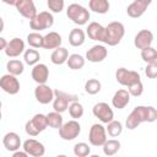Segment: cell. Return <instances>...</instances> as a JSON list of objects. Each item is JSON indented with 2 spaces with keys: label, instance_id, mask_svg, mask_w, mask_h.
<instances>
[{
  "label": "cell",
  "instance_id": "obj_1",
  "mask_svg": "<svg viewBox=\"0 0 157 157\" xmlns=\"http://www.w3.org/2000/svg\"><path fill=\"white\" fill-rule=\"evenodd\" d=\"M157 119V110L152 105H137L128 115L125 125L129 130L136 129L141 123H153Z\"/></svg>",
  "mask_w": 157,
  "mask_h": 157
},
{
  "label": "cell",
  "instance_id": "obj_2",
  "mask_svg": "<svg viewBox=\"0 0 157 157\" xmlns=\"http://www.w3.org/2000/svg\"><path fill=\"white\" fill-rule=\"evenodd\" d=\"M125 34V27L121 22L118 21H113L110 23H108L107 27H104V39L103 43L114 47L117 44L120 43V40L123 39Z\"/></svg>",
  "mask_w": 157,
  "mask_h": 157
},
{
  "label": "cell",
  "instance_id": "obj_3",
  "mask_svg": "<svg viewBox=\"0 0 157 157\" xmlns=\"http://www.w3.org/2000/svg\"><path fill=\"white\" fill-rule=\"evenodd\" d=\"M66 16L69 17V20H71L75 25H78V26H83L88 22L90 20V11L80 5V4H70L66 9Z\"/></svg>",
  "mask_w": 157,
  "mask_h": 157
},
{
  "label": "cell",
  "instance_id": "obj_4",
  "mask_svg": "<svg viewBox=\"0 0 157 157\" xmlns=\"http://www.w3.org/2000/svg\"><path fill=\"white\" fill-rule=\"evenodd\" d=\"M77 99H78V97L76 94H71V93H67V92H64L60 90H55L54 91V101H53L54 112L60 113V114L64 113L69 108V104L72 102H77Z\"/></svg>",
  "mask_w": 157,
  "mask_h": 157
},
{
  "label": "cell",
  "instance_id": "obj_5",
  "mask_svg": "<svg viewBox=\"0 0 157 157\" xmlns=\"http://www.w3.org/2000/svg\"><path fill=\"white\" fill-rule=\"evenodd\" d=\"M54 25V17L49 11H42L37 13V16L29 21V27L34 32H40L43 29H48Z\"/></svg>",
  "mask_w": 157,
  "mask_h": 157
},
{
  "label": "cell",
  "instance_id": "obj_6",
  "mask_svg": "<svg viewBox=\"0 0 157 157\" xmlns=\"http://www.w3.org/2000/svg\"><path fill=\"white\" fill-rule=\"evenodd\" d=\"M115 80L121 86L130 87L131 85H134L136 82H140L141 81V76H140V74L137 71L128 70L125 67H119L115 71Z\"/></svg>",
  "mask_w": 157,
  "mask_h": 157
},
{
  "label": "cell",
  "instance_id": "obj_7",
  "mask_svg": "<svg viewBox=\"0 0 157 157\" xmlns=\"http://www.w3.org/2000/svg\"><path fill=\"white\" fill-rule=\"evenodd\" d=\"M81 132V125L77 120H69L61 125L59 129V135L63 140L65 141H71L75 140Z\"/></svg>",
  "mask_w": 157,
  "mask_h": 157
},
{
  "label": "cell",
  "instance_id": "obj_8",
  "mask_svg": "<svg viewBox=\"0 0 157 157\" xmlns=\"http://www.w3.org/2000/svg\"><path fill=\"white\" fill-rule=\"evenodd\" d=\"M92 113L93 115L103 124H108L110 123L112 120H114V113H113V109L110 108V105L105 102H99V103H96L92 108Z\"/></svg>",
  "mask_w": 157,
  "mask_h": 157
},
{
  "label": "cell",
  "instance_id": "obj_9",
  "mask_svg": "<svg viewBox=\"0 0 157 157\" xmlns=\"http://www.w3.org/2000/svg\"><path fill=\"white\" fill-rule=\"evenodd\" d=\"M88 141L92 146H103V144L107 141V132L105 128L102 124H93L88 132Z\"/></svg>",
  "mask_w": 157,
  "mask_h": 157
},
{
  "label": "cell",
  "instance_id": "obj_10",
  "mask_svg": "<svg viewBox=\"0 0 157 157\" xmlns=\"http://www.w3.org/2000/svg\"><path fill=\"white\" fill-rule=\"evenodd\" d=\"M0 88L9 94H17L20 92V81L16 76L5 74L0 77Z\"/></svg>",
  "mask_w": 157,
  "mask_h": 157
},
{
  "label": "cell",
  "instance_id": "obj_11",
  "mask_svg": "<svg viewBox=\"0 0 157 157\" xmlns=\"http://www.w3.org/2000/svg\"><path fill=\"white\" fill-rule=\"evenodd\" d=\"M16 10L27 20H33L37 16V9L32 0H16Z\"/></svg>",
  "mask_w": 157,
  "mask_h": 157
},
{
  "label": "cell",
  "instance_id": "obj_12",
  "mask_svg": "<svg viewBox=\"0 0 157 157\" xmlns=\"http://www.w3.org/2000/svg\"><path fill=\"white\" fill-rule=\"evenodd\" d=\"M34 97L40 104H49L54 101V90L47 83L37 85L34 88Z\"/></svg>",
  "mask_w": 157,
  "mask_h": 157
},
{
  "label": "cell",
  "instance_id": "obj_13",
  "mask_svg": "<svg viewBox=\"0 0 157 157\" xmlns=\"http://www.w3.org/2000/svg\"><path fill=\"white\" fill-rule=\"evenodd\" d=\"M23 151L32 157H43L45 153V147L42 142L34 139H28L22 144Z\"/></svg>",
  "mask_w": 157,
  "mask_h": 157
},
{
  "label": "cell",
  "instance_id": "obj_14",
  "mask_svg": "<svg viewBox=\"0 0 157 157\" xmlns=\"http://www.w3.org/2000/svg\"><path fill=\"white\" fill-rule=\"evenodd\" d=\"M150 5L151 0H135L126 7V13L131 18H139L145 13Z\"/></svg>",
  "mask_w": 157,
  "mask_h": 157
},
{
  "label": "cell",
  "instance_id": "obj_15",
  "mask_svg": "<svg viewBox=\"0 0 157 157\" xmlns=\"http://www.w3.org/2000/svg\"><path fill=\"white\" fill-rule=\"evenodd\" d=\"M152 43H153V33L150 29L139 31L134 38V45L140 50L152 47Z\"/></svg>",
  "mask_w": 157,
  "mask_h": 157
},
{
  "label": "cell",
  "instance_id": "obj_16",
  "mask_svg": "<svg viewBox=\"0 0 157 157\" xmlns=\"http://www.w3.org/2000/svg\"><path fill=\"white\" fill-rule=\"evenodd\" d=\"M25 50H26V49H25V42H23L21 38L15 37V38H12L10 42H7L6 48H5L4 52H5L6 56H9V58H17V56H20Z\"/></svg>",
  "mask_w": 157,
  "mask_h": 157
},
{
  "label": "cell",
  "instance_id": "obj_17",
  "mask_svg": "<svg viewBox=\"0 0 157 157\" xmlns=\"http://www.w3.org/2000/svg\"><path fill=\"white\" fill-rule=\"evenodd\" d=\"M107 55H108V49L102 44L93 45L86 52V59L91 63H102L107 58Z\"/></svg>",
  "mask_w": 157,
  "mask_h": 157
},
{
  "label": "cell",
  "instance_id": "obj_18",
  "mask_svg": "<svg viewBox=\"0 0 157 157\" xmlns=\"http://www.w3.org/2000/svg\"><path fill=\"white\" fill-rule=\"evenodd\" d=\"M32 78L37 85H44L49 78V69L45 64L38 63L32 67Z\"/></svg>",
  "mask_w": 157,
  "mask_h": 157
},
{
  "label": "cell",
  "instance_id": "obj_19",
  "mask_svg": "<svg viewBox=\"0 0 157 157\" xmlns=\"http://www.w3.org/2000/svg\"><path fill=\"white\" fill-rule=\"evenodd\" d=\"M2 145L7 150V151H11V152H15V151H18L22 142H21V137L18 134L13 132V131H10V132H6L2 137Z\"/></svg>",
  "mask_w": 157,
  "mask_h": 157
},
{
  "label": "cell",
  "instance_id": "obj_20",
  "mask_svg": "<svg viewBox=\"0 0 157 157\" xmlns=\"http://www.w3.org/2000/svg\"><path fill=\"white\" fill-rule=\"evenodd\" d=\"M86 34L92 40H98L103 43L104 39V27L98 22H91L86 28Z\"/></svg>",
  "mask_w": 157,
  "mask_h": 157
},
{
  "label": "cell",
  "instance_id": "obj_21",
  "mask_svg": "<svg viewBox=\"0 0 157 157\" xmlns=\"http://www.w3.org/2000/svg\"><path fill=\"white\" fill-rule=\"evenodd\" d=\"M129 102H130V94L124 88L118 90L112 98V105L117 109H124L129 104Z\"/></svg>",
  "mask_w": 157,
  "mask_h": 157
},
{
  "label": "cell",
  "instance_id": "obj_22",
  "mask_svg": "<svg viewBox=\"0 0 157 157\" xmlns=\"http://www.w3.org/2000/svg\"><path fill=\"white\" fill-rule=\"evenodd\" d=\"M61 36L58 32H49L45 36H43V47L44 49H56L61 47Z\"/></svg>",
  "mask_w": 157,
  "mask_h": 157
},
{
  "label": "cell",
  "instance_id": "obj_23",
  "mask_svg": "<svg viewBox=\"0 0 157 157\" xmlns=\"http://www.w3.org/2000/svg\"><path fill=\"white\" fill-rule=\"evenodd\" d=\"M86 40V33L81 28H74L69 33V43L72 47H81Z\"/></svg>",
  "mask_w": 157,
  "mask_h": 157
},
{
  "label": "cell",
  "instance_id": "obj_24",
  "mask_svg": "<svg viewBox=\"0 0 157 157\" xmlns=\"http://www.w3.org/2000/svg\"><path fill=\"white\" fill-rule=\"evenodd\" d=\"M67 58H69V50L64 47H59L54 49V52L50 55V60L54 65H63L64 63H66Z\"/></svg>",
  "mask_w": 157,
  "mask_h": 157
},
{
  "label": "cell",
  "instance_id": "obj_25",
  "mask_svg": "<svg viewBox=\"0 0 157 157\" xmlns=\"http://www.w3.org/2000/svg\"><path fill=\"white\" fill-rule=\"evenodd\" d=\"M88 7L91 11L96 12V13H107L109 11L110 4L108 0H90L88 1Z\"/></svg>",
  "mask_w": 157,
  "mask_h": 157
},
{
  "label": "cell",
  "instance_id": "obj_26",
  "mask_svg": "<svg viewBox=\"0 0 157 157\" xmlns=\"http://www.w3.org/2000/svg\"><path fill=\"white\" fill-rule=\"evenodd\" d=\"M6 70L12 76H20L25 71V64L18 59H11L6 63Z\"/></svg>",
  "mask_w": 157,
  "mask_h": 157
},
{
  "label": "cell",
  "instance_id": "obj_27",
  "mask_svg": "<svg viewBox=\"0 0 157 157\" xmlns=\"http://www.w3.org/2000/svg\"><path fill=\"white\" fill-rule=\"evenodd\" d=\"M85 63L86 59L80 54H70L66 60V64L71 70H81L85 66Z\"/></svg>",
  "mask_w": 157,
  "mask_h": 157
},
{
  "label": "cell",
  "instance_id": "obj_28",
  "mask_svg": "<svg viewBox=\"0 0 157 157\" xmlns=\"http://www.w3.org/2000/svg\"><path fill=\"white\" fill-rule=\"evenodd\" d=\"M102 147H103V153L108 157H112L115 153H118V151L120 150V141L115 139H110V140H107Z\"/></svg>",
  "mask_w": 157,
  "mask_h": 157
},
{
  "label": "cell",
  "instance_id": "obj_29",
  "mask_svg": "<svg viewBox=\"0 0 157 157\" xmlns=\"http://www.w3.org/2000/svg\"><path fill=\"white\" fill-rule=\"evenodd\" d=\"M39 59H40V54H39V52L37 49L29 48V49H26L23 52V60L29 66L37 65L39 63Z\"/></svg>",
  "mask_w": 157,
  "mask_h": 157
},
{
  "label": "cell",
  "instance_id": "obj_30",
  "mask_svg": "<svg viewBox=\"0 0 157 157\" xmlns=\"http://www.w3.org/2000/svg\"><path fill=\"white\" fill-rule=\"evenodd\" d=\"M45 117H47L48 126H50V128H53V129H60L61 125L64 124V121H63V117H61L60 113L50 112V113H48Z\"/></svg>",
  "mask_w": 157,
  "mask_h": 157
},
{
  "label": "cell",
  "instance_id": "obj_31",
  "mask_svg": "<svg viewBox=\"0 0 157 157\" xmlns=\"http://www.w3.org/2000/svg\"><path fill=\"white\" fill-rule=\"evenodd\" d=\"M123 131V124L119 120H112L110 123H108L107 128H105V132L110 136V137H117L121 134Z\"/></svg>",
  "mask_w": 157,
  "mask_h": 157
},
{
  "label": "cell",
  "instance_id": "obj_32",
  "mask_svg": "<svg viewBox=\"0 0 157 157\" xmlns=\"http://www.w3.org/2000/svg\"><path fill=\"white\" fill-rule=\"evenodd\" d=\"M31 123L33 124V126L39 131V132H42V131H44L47 128H48V123H47V117L44 115V114H42V113H38V114H36L32 119H31Z\"/></svg>",
  "mask_w": 157,
  "mask_h": 157
},
{
  "label": "cell",
  "instance_id": "obj_33",
  "mask_svg": "<svg viewBox=\"0 0 157 157\" xmlns=\"http://www.w3.org/2000/svg\"><path fill=\"white\" fill-rule=\"evenodd\" d=\"M102 88L101 82L97 78H88L85 82V92L88 94H97Z\"/></svg>",
  "mask_w": 157,
  "mask_h": 157
},
{
  "label": "cell",
  "instance_id": "obj_34",
  "mask_svg": "<svg viewBox=\"0 0 157 157\" xmlns=\"http://www.w3.org/2000/svg\"><path fill=\"white\" fill-rule=\"evenodd\" d=\"M69 114L74 120L80 119L83 115V105L77 101V102H72L69 104Z\"/></svg>",
  "mask_w": 157,
  "mask_h": 157
},
{
  "label": "cell",
  "instance_id": "obj_35",
  "mask_svg": "<svg viewBox=\"0 0 157 157\" xmlns=\"http://www.w3.org/2000/svg\"><path fill=\"white\" fill-rule=\"evenodd\" d=\"M27 43L33 49L42 48L43 47V36L37 33V32H32L27 36Z\"/></svg>",
  "mask_w": 157,
  "mask_h": 157
},
{
  "label": "cell",
  "instance_id": "obj_36",
  "mask_svg": "<svg viewBox=\"0 0 157 157\" xmlns=\"http://www.w3.org/2000/svg\"><path fill=\"white\" fill-rule=\"evenodd\" d=\"M141 59L147 64L157 63V50L153 47H148L141 50Z\"/></svg>",
  "mask_w": 157,
  "mask_h": 157
},
{
  "label": "cell",
  "instance_id": "obj_37",
  "mask_svg": "<svg viewBox=\"0 0 157 157\" xmlns=\"http://www.w3.org/2000/svg\"><path fill=\"white\" fill-rule=\"evenodd\" d=\"M91 153V148L86 142H77L74 146V155L76 157H88Z\"/></svg>",
  "mask_w": 157,
  "mask_h": 157
},
{
  "label": "cell",
  "instance_id": "obj_38",
  "mask_svg": "<svg viewBox=\"0 0 157 157\" xmlns=\"http://www.w3.org/2000/svg\"><path fill=\"white\" fill-rule=\"evenodd\" d=\"M64 0H48L47 6L48 9L54 13H60L64 9Z\"/></svg>",
  "mask_w": 157,
  "mask_h": 157
},
{
  "label": "cell",
  "instance_id": "obj_39",
  "mask_svg": "<svg viewBox=\"0 0 157 157\" xmlns=\"http://www.w3.org/2000/svg\"><path fill=\"white\" fill-rule=\"evenodd\" d=\"M126 91L129 92L130 97H131V96H132V97H140V96L142 94V92H144V85H142L141 81H140V82H136V83L131 85L130 87H128Z\"/></svg>",
  "mask_w": 157,
  "mask_h": 157
},
{
  "label": "cell",
  "instance_id": "obj_40",
  "mask_svg": "<svg viewBox=\"0 0 157 157\" xmlns=\"http://www.w3.org/2000/svg\"><path fill=\"white\" fill-rule=\"evenodd\" d=\"M145 75L148 78H156V76H157V63L147 64V66L145 67Z\"/></svg>",
  "mask_w": 157,
  "mask_h": 157
},
{
  "label": "cell",
  "instance_id": "obj_41",
  "mask_svg": "<svg viewBox=\"0 0 157 157\" xmlns=\"http://www.w3.org/2000/svg\"><path fill=\"white\" fill-rule=\"evenodd\" d=\"M25 130H26V132H27V135H29V136H37L38 134H39V131L33 126V124L31 123V120H28V121H26V125H25Z\"/></svg>",
  "mask_w": 157,
  "mask_h": 157
},
{
  "label": "cell",
  "instance_id": "obj_42",
  "mask_svg": "<svg viewBox=\"0 0 157 157\" xmlns=\"http://www.w3.org/2000/svg\"><path fill=\"white\" fill-rule=\"evenodd\" d=\"M12 157H29L25 151H15L13 153H12Z\"/></svg>",
  "mask_w": 157,
  "mask_h": 157
},
{
  "label": "cell",
  "instance_id": "obj_43",
  "mask_svg": "<svg viewBox=\"0 0 157 157\" xmlns=\"http://www.w3.org/2000/svg\"><path fill=\"white\" fill-rule=\"evenodd\" d=\"M6 44H7V40L4 37H0V50H5Z\"/></svg>",
  "mask_w": 157,
  "mask_h": 157
},
{
  "label": "cell",
  "instance_id": "obj_44",
  "mask_svg": "<svg viewBox=\"0 0 157 157\" xmlns=\"http://www.w3.org/2000/svg\"><path fill=\"white\" fill-rule=\"evenodd\" d=\"M4 27H5V23H4V20H2V17L0 16V33L4 31Z\"/></svg>",
  "mask_w": 157,
  "mask_h": 157
},
{
  "label": "cell",
  "instance_id": "obj_45",
  "mask_svg": "<svg viewBox=\"0 0 157 157\" xmlns=\"http://www.w3.org/2000/svg\"><path fill=\"white\" fill-rule=\"evenodd\" d=\"M55 157H67L66 155H58V156H55Z\"/></svg>",
  "mask_w": 157,
  "mask_h": 157
},
{
  "label": "cell",
  "instance_id": "obj_46",
  "mask_svg": "<svg viewBox=\"0 0 157 157\" xmlns=\"http://www.w3.org/2000/svg\"><path fill=\"white\" fill-rule=\"evenodd\" d=\"M88 157H101L99 155H91V156H88Z\"/></svg>",
  "mask_w": 157,
  "mask_h": 157
},
{
  "label": "cell",
  "instance_id": "obj_47",
  "mask_svg": "<svg viewBox=\"0 0 157 157\" xmlns=\"http://www.w3.org/2000/svg\"><path fill=\"white\" fill-rule=\"evenodd\" d=\"M1 105H2V104H1V101H0V110H1Z\"/></svg>",
  "mask_w": 157,
  "mask_h": 157
},
{
  "label": "cell",
  "instance_id": "obj_48",
  "mask_svg": "<svg viewBox=\"0 0 157 157\" xmlns=\"http://www.w3.org/2000/svg\"><path fill=\"white\" fill-rule=\"evenodd\" d=\"M0 120H1V110H0Z\"/></svg>",
  "mask_w": 157,
  "mask_h": 157
}]
</instances>
